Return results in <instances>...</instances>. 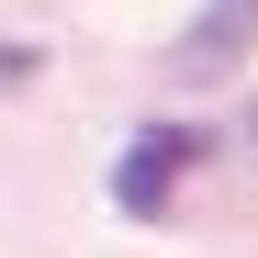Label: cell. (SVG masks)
Listing matches in <instances>:
<instances>
[{
  "mask_svg": "<svg viewBox=\"0 0 258 258\" xmlns=\"http://www.w3.org/2000/svg\"><path fill=\"white\" fill-rule=\"evenodd\" d=\"M202 146H213L202 123H135V135H123V168H112V202L123 213H168V191H180V168Z\"/></svg>",
  "mask_w": 258,
  "mask_h": 258,
  "instance_id": "1",
  "label": "cell"
},
{
  "mask_svg": "<svg viewBox=\"0 0 258 258\" xmlns=\"http://www.w3.org/2000/svg\"><path fill=\"white\" fill-rule=\"evenodd\" d=\"M236 45H258V0H213V12L180 34V68L213 79V68H236Z\"/></svg>",
  "mask_w": 258,
  "mask_h": 258,
  "instance_id": "2",
  "label": "cell"
}]
</instances>
